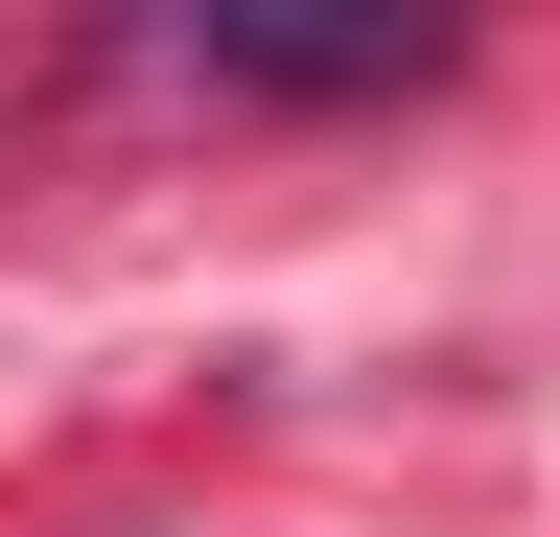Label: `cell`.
I'll list each match as a JSON object with an SVG mask.
<instances>
[{
  "instance_id": "obj_1",
  "label": "cell",
  "mask_w": 560,
  "mask_h": 537,
  "mask_svg": "<svg viewBox=\"0 0 560 537\" xmlns=\"http://www.w3.org/2000/svg\"><path fill=\"white\" fill-rule=\"evenodd\" d=\"M467 24H420V0H187V71L234 94H420Z\"/></svg>"
}]
</instances>
